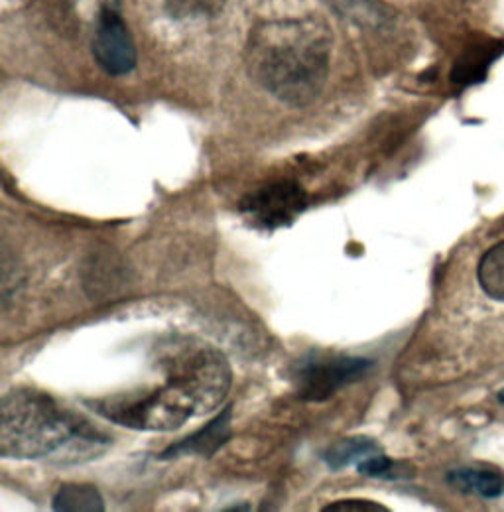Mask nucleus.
Here are the masks:
<instances>
[{"mask_svg":"<svg viewBox=\"0 0 504 512\" xmlns=\"http://www.w3.org/2000/svg\"><path fill=\"white\" fill-rule=\"evenodd\" d=\"M329 62L331 32L321 20H276L252 32V77L290 107H306L321 95L329 75Z\"/></svg>","mask_w":504,"mask_h":512,"instance_id":"f257e3e1","label":"nucleus"},{"mask_svg":"<svg viewBox=\"0 0 504 512\" xmlns=\"http://www.w3.org/2000/svg\"><path fill=\"white\" fill-rule=\"evenodd\" d=\"M111 438L81 416L63 410L38 390H12L0 406V455L6 459H44L63 453V461H83Z\"/></svg>","mask_w":504,"mask_h":512,"instance_id":"f03ea898","label":"nucleus"},{"mask_svg":"<svg viewBox=\"0 0 504 512\" xmlns=\"http://www.w3.org/2000/svg\"><path fill=\"white\" fill-rule=\"evenodd\" d=\"M87 406L101 418L138 432H174L180 430L189 418L197 416L193 398L176 381H170L154 392L87 400Z\"/></svg>","mask_w":504,"mask_h":512,"instance_id":"7ed1b4c3","label":"nucleus"},{"mask_svg":"<svg viewBox=\"0 0 504 512\" xmlns=\"http://www.w3.org/2000/svg\"><path fill=\"white\" fill-rule=\"evenodd\" d=\"M371 369V359L312 351L292 365L290 379L302 400L325 402L341 388L363 381Z\"/></svg>","mask_w":504,"mask_h":512,"instance_id":"20e7f679","label":"nucleus"},{"mask_svg":"<svg viewBox=\"0 0 504 512\" xmlns=\"http://www.w3.org/2000/svg\"><path fill=\"white\" fill-rule=\"evenodd\" d=\"M172 365L170 381L182 384L195 402L197 416L209 414L225 400L233 373L223 353L211 347H199L168 361Z\"/></svg>","mask_w":504,"mask_h":512,"instance_id":"39448f33","label":"nucleus"},{"mask_svg":"<svg viewBox=\"0 0 504 512\" xmlns=\"http://www.w3.org/2000/svg\"><path fill=\"white\" fill-rule=\"evenodd\" d=\"M308 207V195L296 182H278L249 193L241 201L243 217L258 229L276 231L296 221Z\"/></svg>","mask_w":504,"mask_h":512,"instance_id":"423d86ee","label":"nucleus"},{"mask_svg":"<svg viewBox=\"0 0 504 512\" xmlns=\"http://www.w3.org/2000/svg\"><path fill=\"white\" fill-rule=\"evenodd\" d=\"M93 56L101 69L109 75L121 77L136 67V46L123 16L105 6L99 12L95 36H93Z\"/></svg>","mask_w":504,"mask_h":512,"instance_id":"0eeeda50","label":"nucleus"},{"mask_svg":"<svg viewBox=\"0 0 504 512\" xmlns=\"http://www.w3.org/2000/svg\"><path fill=\"white\" fill-rule=\"evenodd\" d=\"M231 422H233V406H227L219 416H215L201 430L184 438L182 442L164 449L158 455V459L168 461V459L188 457V455H199V457L215 455L231 440Z\"/></svg>","mask_w":504,"mask_h":512,"instance_id":"6e6552de","label":"nucleus"},{"mask_svg":"<svg viewBox=\"0 0 504 512\" xmlns=\"http://www.w3.org/2000/svg\"><path fill=\"white\" fill-rule=\"evenodd\" d=\"M378 453H384L375 440L357 436V438H345L323 453V461L331 471H341L351 465H359L361 461L375 457Z\"/></svg>","mask_w":504,"mask_h":512,"instance_id":"1a4fd4ad","label":"nucleus"},{"mask_svg":"<svg viewBox=\"0 0 504 512\" xmlns=\"http://www.w3.org/2000/svg\"><path fill=\"white\" fill-rule=\"evenodd\" d=\"M447 481L465 493H475L485 499L501 497L504 491V477L497 471H473V469H459L447 475Z\"/></svg>","mask_w":504,"mask_h":512,"instance_id":"9d476101","label":"nucleus"},{"mask_svg":"<svg viewBox=\"0 0 504 512\" xmlns=\"http://www.w3.org/2000/svg\"><path fill=\"white\" fill-rule=\"evenodd\" d=\"M54 511L103 512L105 499L93 485H62L54 495Z\"/></svg>","mask_w":504,"mask_h":512,"instance_id":"9b49d317","label":"nucleus"},{"mask_svg":"<svg viewBox=\"0 0 504 512\" xmlns=\"http://www.w3.org/2000/svg\"><path fill=\"white\" fill-rule=\"evenodd\" d=\"M477 278L487 296L504 302V241L483 255L477 268Z\"/></svg>","mask_w":504,"mask_h":512,"instance_id":"f8f14e48","label":"nucleus"},{"mask_svg":"<svg viewBox=\"0 0 504 512\" xmlns=\"http://www.w3.org/2000/svg\"><path fill=\"white\" fill-rule=\"evenodd\" d=\"M225 6V0H166V10L172 18H213Z\"/></svg>","mask_w":504,"mask_h":512,"instance_id":"ddd939ff","label":"nucleus"},{"mask_svg":"<svg viewBox=\"0 0 504 512\" xmlns=\"http://www.w3.org/2000/svg\"><path fill=\"white\" fill-rule=\"evenodd\" d=\"M359 473L361 475H367V477H373V479H388V481H394V479H404L408 477V469L402 465V463H396L392 459H388L384 453H378L375 457H369L365 461H361L357 465Z\"/></svg>","mask_w":504,"mask_h":512,"instance_id":"4468645a","label":"nucleus"},{"mask_svg":"<svg viewBox=\"0 0 504 512\" xmlns=\"http://www.w3.org/2000/svg\"><path fill=\"white\" fill-rule=\"evenodd\" d=\"M323 512H388V509L378 503H373V501L345 499V501H335V503L327 505Z\"/></svg>","mask_w":504,"mask_h":512,"instance_id":"2eb2a0df","label":"nucleus"},{"mask_svg":"<svg viewBox=\"0 0 504 512\" xmlns=\"http://www.w3.org/2000/svg\"><path fill=\"white\" fill-rule=\"evenodd\" d=\"M225 511H251V507L243 505V507H231V509H225Z\"/></svg>","mask_w":504,"mask_h":512,"instance_id":"dca6fc26","label":"nucleus"},{"mask_svg":"<svg viewBox=\"0 0 504 512\" xmlns=\"http://www.w3.org/2000/svg\"><path fill=\"white\" fill-rule=\"evenodd\" d=\"M499 400H501V402L504 404V390H501V394H499Z\"/></svg>","mask_w":504,"mask_h":512,"instance_id":"f3484780","label":"nucleus"}]
</instances>
